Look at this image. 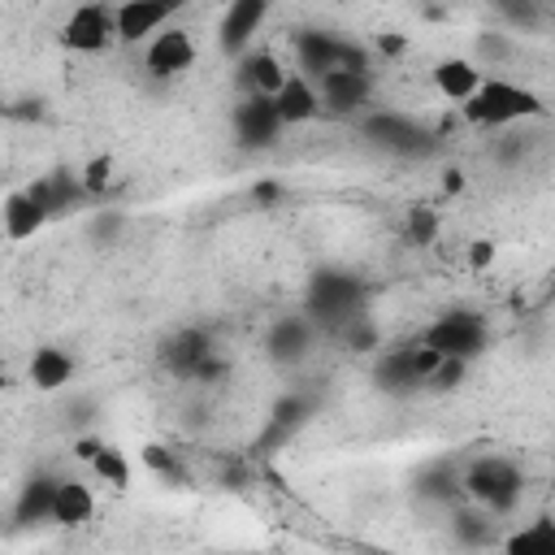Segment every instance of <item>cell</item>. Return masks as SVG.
<instances>
[{
  "instance_id": "3957f363",
  "label": "cell",
  "mask_w": 555,
  "mask_h": 555,
  "mask_svg": "<svg viewBox=\"0 0 555 555\" xmlns=\"http://www.w3.org/2000/svg\"><path fill=\"white\" fill-rule=\"evenodd\" d=\"M464 486H468V494L481 499L486 507H512L516 494H520V473H516L512 460L490 455V460H477V464L468 468Z\"/></svg>"
},
{
  "instance_id": "9a60e30c",
  "label": "cell",
  "mask_w": 555,
  "mask_h": 555,
  "mask_svg": "<svg viewBox=\"0 0 555 555\" xmlns=\"http://www.w3.org/2000/svg\"><path fill=\"white\" fill-rule=\"evenodd\" d=\"M238 74L247 78V91L251 95H278L282 91V82L291 78V69H282V61L273 56V52H256V56H247L243 65H238Z\"/></svg>"
},
{
  "instance_id": "484cf974",
  "label": "cell",
  "mask_w": 555,
  "mask_h": 555,
  "mask_svg": "<svg viewBox=\"0 0 555 555\" xmlns=\"http://www.w3.org/2000/svg\"><path fill=\"white\" fill-rule=\"evenodd\" d=\"M156 4H160V9H165V13H178V9H182V4H186V0H156Z\"/></svg>"
},
{
  "instance_id": "e0dca14e",
  "label": "cell",
  "mask_w": 555,
  "mask_h": 555,
  "mask_svg": "<svg viewBox=\"0 0 555 555\" xmlns=\"http://www.w3.org/2000/svg\"><path fill=\"white\" fill-rule=\"evenodd\" d=\"M91 468H95V477H100L104 486H113V490H126V486H130V464H126V455H121L117 447H100L95 460H91Z\"/></svg>"
},
{
  "instance_id": "cb8c5ba5",
  "label": "cell",
  "mask_w": 555,
  "mask_h": 555,
  "mask_svg": "<svg viewBox=\"0 0 555 555\" xmlns=\"http://www.w3.org/2000/svg\"><path fill=\"white\" fill-rule=\"evenodd\" d=\"M434 225H438V221H434V212H429V208L412 212V238H416V243H429V238H434Z\"/></svg>"
},
{
  "instance_id": "ac0fdd59",
  "label": "cell",
  "mask_w": 555,
  "mask_h": 555,
  "mask_svg": "<svg viewBox=\"0 0 555 555\" xmlns=\"http://www.w3.org/2000/svg\"><path fill=\"white\" fill-rule=\"evenodd\" d=\"M507 551H555V520H533L507 538Z\"/></svg>"
},
{
  "instance_id": "4fadbf2b",
  "label": "cell",
  "mask_w": 555,
  "mask_h": 555,
  "mask_svg": "<svg viewBox=\"0 0 555 555\" xmlns=\"http://www.w3.org/2000/svg\"><path fill=\"white\" fill-rule=\"evenodd\" d=\"M91 516H95V494H91L82 481H74V477L56 481L52 520H56V525H65V529H78V525H87Z\"/></svg>"
},
{
  "instance_id": "ba28073f",
  "label": "cell",
  "mask_w": 555,
  "mask_h": 555,
  "mask_svg": "<svg viewBox=\"0 0 555 555\" xmlns=\"http://www.w3.org/2000/svg\"><path fill=\"white\" fill-rule=\"evenodd\" d=\"M234 130L247 147H264L278 139L282 130V117H278V104L269 95H247L238 108H234Z\"/></svg>"
},
{
  "instance_id": "d4e9b609",
  "label": "cell",
  "mask_w": 555,
  "mask_h": 555,
  "mask_svg": "<svg viewBox=\"0 0 555 555\" xmlns=\"http://www.w3.org/2000/svg\"><path fill=\"white\" fill-rule=\"evenodd\" d=\"M442 191H451V195H455V191H464V173H460V169H451V173L442 178Z\"/></svg>"
},
{
  "instance_id": "7402d4cb",
  "label": "cell",
  "mask_w": 555,
  "mask_h": 555,
  "mask_svg": "<svg viewBox=\"0 0 555 555\" xmlns=\"http://www.w3.org/2000/svg\"><path fill=\"white\" fill-rule=\"evenodd\" d=\"M494 251H499V247H494L490 238H473V243H468V269H490V264H494Z\"/></svg>"
},
{
  "instance_id": "603a6c76",
  "label": "cell",
  "mask_w": 555,
  "mask_h": 555,
  "mask_svg": "<svg viewBox=\"0 0 555 555\" xmlns=\"http://www.w3.org/2000/svg\"><path fill=\"white\" fill-rule=\"evenodd\" d=\"M143 460H147V468H156V473H165V477L178 473V460H173L165 447H143Z\"/></svg>"
},
{
  "instance_id": "44dd1931",
  "label": "cell",
  "mask_w": 555,
  "mask_h": 555,
  "mask_svg": "<svg viewBox=\"0 0 555 555\" xmlns=\"http://www.w3.org/2000/svg\"><path fill=\"white\" fill-rule=\"evenodd\" d=\"M464 369H468V360H464V356H442V364H438L425 382H429V386H438V390H447V386H460Z\"/></svg>"
},
{
  "instance_id": "2e32d148",
  "label": "cell",
  "mask_w": 555,
  "mask_h": 555,
  "mask_svg": "<svg viewBox=\"0 0 555 555\" xmlns=\"http://www.w3.org/2000/svg\"><path fill=\"white\" fill-rule=\"evenodd\" d=\"M204 360H208V347L199 334H178L169 347H165V364L173 373H204Z\"/></svg>"
},
{
  "instance_id": "7a4b0ae2",
  "label": "cell",
  "mask_w": 555,
  "mask_h": 555,
  "mask_svg": "<svg viewBox=\"0 0 555 555\" xmlns=\"http://www.w3.org/2000/svg\"><path fill=\"white\" fill-rule=\"evenodd\" d=\"M113 39H117V17L104 0H82L61 26V43L69 52H104Z\"/></svg>"
},
{
  "instance_id": "8fae6325",
  "label": "cell",
  "mask_w": 555,
  "mask_h": 555,
  "mask_svg": "<svg viewBox=\"0 0 555 555\" xmlns=\"http://www.w3.org/2000/svg\"><path fill=\"white\" fill-rule=\"evenodd\" d=\"M269 13V0H230L225 4V17H221V48L225 52H238L264 22Z\"/></svg>"
},
{
  "instance_id": "9c48e42d",
  "label": "cell",
  "mask_w": 555,
  "mask_h": 555,
  "mask_svg": "<svg viewBox=\"0 0 555 555\" xmlns=\"http://www.w3.org/2000/svg\"><path fill=\"white\" fill-rule=\"evenodd\" d=\"M273 104H278L282 126H304V121H312L321 113V91H317V82L308 74H295L291 69V78L282 82V91L273 95Z\"/></svg>"
},
{
  "instance_id": "7c38bea8",
  "label": "cell",
  "mask_w": 555,
  "mask_h": 555,
  "mask_svg": "<svg viewBox=\"0 0 555 555\" xmlns=\"http://www.w3.org/2000/svg\"><path fill=\"white\" fill-rule=\"evenodd\" d=\"M481 69L473 65V61H464V56H451V61H438L434 65V87H438V95L442 100H451V104H464L477 87H481Z\"/></svg>"
},
{
  "instance_id": "ffe728a7",
  "label": "cell",
  "mask_w": 555,
  "mask_h": 555,
  "mask_svg": "<svg viewBox=\"0 0 555 555\" xmlns=\"http://www.w3.org/2000/svg\"><path fill=\"white\" fill-rule=\"evenodd\" d=\"M108 182H113V160H108V156L87 160V169H82V191H87V195H100Z\"/></svg>"
},
{
  "instance_id": "6da1fadb",
  "label": "cell",
  "mask_w": 555,
  "mask_h": 555,
  "mask_svg": "<svg viewBox=\"0 0 555 555\" xmlns=\"http://www.w3.org/2000/svg\"><path fill=\"white\" fill-rule=\"evenodd\" d=\"M464 117L473 126H512V121H525V117H542L546 104L520 87V82H507V78H481V87L460 104Z\"/></svg>"
},
{
  "instance_id": "5b68a950",
  "label": "cell",
  "mask_w": 555,
  "mask_h": 555,
  "mask_svg": "<svg viewBox=\"0 0 555 555\" xmlns=\"http://www.w3.org/2000/svg\"><path fill=\"white\" fill-rule=\"evenodd\" d=\"M481 338H486V325L473 312H447L425 334V343H434L442 356H464V360H473L481 351Z\"/></svg>"
},
{
  "instance_id": "30bf717a",
  "label": "cell",
  "mask_w": 555,
  "mask_h": 555,
  "mask_svg": "<svg viewBox=\"0 0 555 555\" xmlns=\"http://www.w3.org/2000/svg\"><path fill=\"white\" fill-rule=\"evenodd\" d=\"M113 17H117V39H121V43L152 39V35L165 30V22H169V13H165L156 0H121V4L113 9Z\"/></svg>"
},
{
  "instance_id": "5bb4252c",
  "label": "cell",
  "mask_w": 555,
  "mask_h": 555,
  "mask_svg": "<svg viewBox=\"0 0 555 555\" xmlns=\"http://www.w3.org/2000/svg\"><path fill=\"white\" fill-rule=\"evenodd\" d=\"M26 373H30V386H35V390H61V386H69V377H74V360H69V351H61V347H35Z\"/></svg>"
},
{
  "instance_id": "52a82bcc",
  "label": "cell",
  "mask_w": 555,
  "mask_h": 555,
  "mask_svg": "<svg viewBox=\"0 0 555 555\" xmlns=\"http://www.w3.org/2000/svg\"><path fill=\"white\" fill-rule=\"evenodd\" d=\"M0 212H4V238H13V243H22V238H35L39 230H43V221L52 217V208L26 186V191H4V204H0Z\"/></svg>"
},
{
  "instance_id": "d6986e66",
  "label": "cell",
  "mask_w": 555,
  "mask_h": 555,
  "mask_svg": "<svg viewBox=\"0 0 555 555\" xmlns=\"http://www.w3.org/2000/svg\"><path fill=\"white\" fill-rule=\"evenodd\" d=\"M52 499H56V481H35V486H26V494H22V520H52Z\"/></svg>"
},
{
  "instance_id": "8992f818",
  "label": "cell",
  "mask_w": 555,
  "mask_h": 555,
  "mask_svg": "<svg viewBox=\"0 0 555 555\" xmlns=\"http://www.w3.org/2000/svg\"><path fill=\"white\" fill-rule=\"evenodd\" d=\"M317 91H321V108L343 117V113H356L369 100L373 78H369V69H330V74L317 78Z\"/></svg>"
},
{
  "instance_id": "277c9868",
  "label": "cell",
  "mask_w": 555,
  "mask_h": 555,
  "mask_svg": "<svg viewBox=\"0 0 555 555\" xmlns=\"http://www.w3.org/2000/svg\"><path fill=\"white\" fill-rule=\"evenodd\" d=\"M143 65L156 78H173V74L191 69L195 65V39H191V30H182V26L156 30L152 43H147V52H143Z\"/></svg>"
}]
</instances>
